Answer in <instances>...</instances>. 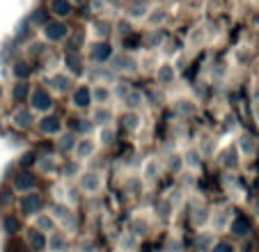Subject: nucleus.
<instances>
[{
    "mask_svg": "<svg viewBox=\"0 0 259 252\" xmlns=\"http://www.w3.org/2000/svg\"><path fill=\"white\" fill-rule=\"evenodd\" d=\"M211 252H234V247L227 241H215L213 245H211Z\"/></svg>",
    "mask_w": 259,
    "mask_h": 252,
    "instance_id": "cd10ccee",
    "label": "nucleus"
},
{
    "mask_svg": "<svg viewBox=\"0 0 259 252\" xmlns=\"http://www.w3.org/2000/svg\"><path fill=\"white\" fill-rule=\"evenodd\" d=\"M21 206H23L25 216H32L34 211H37V206H39V197H37V195H25V197L21 199Z\"/></svg>",
    "mask_w": 259,
    "mask_h": 252,
    "instance_id": "f8f14e48",
    "label": "nucleus"
},
{
    "mask_svg": "<svg viewBox=\"0 0 259 252\" xmlns=\"http://www.w3.org/2000/svg\"><path fill=\"white\" fill-rule=\"evenodd\" d=\"M28 243L34 247V250H39V247L46 245V238H44V234H41V232H34V229H30V232H28Z\"/></svg>",
    "mask_w": 259,
    "mask_h": 252,
    "instance_id": "6ab92c4d",
    "label": "nucleus"
},
{
    "mask_svg": "<svg viewBox=\"0 0 259 252\" xmlns=\"http://www.w3.org/2000/svg\"><path fill=\"white\" fill-rule=\"evenodd\" d=\"M67 34H69V28L62 21H51V23L44 25V37L51 39V41H62Z\"/></svg>",
    "mask_w": 259,
    "mask_h": 252,
    "instance_id": "f03ea898",
    "label": "nucleus"
},
{
    "mask_svg": "<svg viewBox=\"0 0 259 252\" xmlns=\"http://www.w3.org/2000/svg\"><path fill=\"white\" fill-rule=\"evenodd\" d=\"M110 55H113V51H110V46H108V44H97V46L92 49V58H94V60H99V62L108 60Z\"/></svg>",
    "mask_w": 259,
    "mask_h": 252,
    "instance_id": "dca6fc26",
    "label": "nucleus"
},
{
    "mask_svg": "<svg viewBox=\"0 0 259 252\" xmlns=\"http://www.w3.org/2000/svg\"><path fill=\"white\" fill-rule=\"evenodd\" d=\"M73 147H76V140H73V136H62L60 138V149L62 151H69V149H73Z\"/></svg>",
    "mask_w": 259,
    "mask_h": 252,
    "instance_id": "bb28decb",
    "label": "nucleus"
},
{
    "mask_svg": "<svg viewBox=\"0 0 259 252\" xmlns=\"http://www.w3.org/2000/svg\"><path fill=\"white\" fill-rule=\"evenodd\" d=\"M39 126H41V131H44V133H58L60 131L58 119H53V117H46V119H41Z\"/></svg>",
    "mask_w": 259,
    "mask_h": 252,
    "instance_id": "412c9836",
    "label": "nucleus"
},
{
    "mask_svg": "<svg viewBox=\"0 0 259 252\" xmlns=\"http://www.w3.org/2000/svg\"><path fill=\"white\" fill-rule=\"evenodd\" d=\"M158 175H161V163L149 160V163L145 165V179L147 181H154V179H158Z\"/></svg>",
    "mask_w": 259,
    "mask_h": 252,
    "instance_id": "a211bd4d",
    "label": "nucleus"
},
{
    "mask_svg": "<svg viewBox=\"0 0 259 252\" xmlns=\"http://www.w3.org/2000/svg\"><path fill=\"white\" fill-rule=\"evenodd\" d=\"M53 82H55L53 90H55L58 94H62V92H67V90H69V85H67L69 80H67L64 76H53Z\"/></svg>",
    "mask_w": 259,
    "mask_h": 252,
    "instance_id": "a878e982",
    "label": "nucleus"
},
{
    "mask_svg": "<svg viewBox=\"0 0 259 252\" xmlns=\"http://www.w3.org/2000/svg\"><path fill=\"white\" fill-rule=\"evenodd\" d=\"M124 126H126L128 131H138V129H140V117H138L136 112H133V115L128 112V115L124 117Z\"/></svg>",
    "mask_w": 259,
    "mask_h": 252,
    "instance_id": "393cba45",
    "label": "nucleus"
},
{
    "mask_svg": "<svg viewBox=\"0 0 259 252\" xmlns=\"http://www.w3.org/2000/svg\"><path fill=\"white\" fill-rule=\"evenodd\" d=\"M69 3H76V5H78V3H83V0H69Z\"/></svg>",
    "mask_w": 259,
    "mask_h": 252,
    "instance_id": "2f4dec72",
    "label": "nucleus"
},
{
    "mask_svg": "<svg viewBox=\"0 0 259 252\" xmlns=\"http://www.w3.org/2000/svg\"><path fill=\"white\" fill-rule=\"evenodd\" d=\"M37 227H39L41 234H51V232H55V220L46 214H39V218H37Z\"/></svg>",
    "mask_w": 259,
    "mask_h": 252,
    "instance_id": "2eb2a0df",
    "label": "nucleus"
},
{
    "mask_svg": "<svg viewBox=\"0 0 259 252\" xmlns=\"http://www.w3.org/2000/svg\"><path fill=\"white\" fill-rule=\"evenodd\" d=\"M34 177L32 175H19V179H16V190H21V193H28V190H32L34 188Z\"/></svg>",
    "mask_w": 259,
    "mask_h": 252,
    "instance_id": "4468645a",
    "label": "nucleus"
},
{
    "mask_svg": "<svg viewBox=\"0 0 259 252\" xmlns=\"http://www.w3.org/2000/svg\"><path fill=\"white\" fill-rule=\"evenodd\" d=\"M101 186H103V179H101V175H99V172H85V175L80 177V188H83L88 195L99 193V190H101Z\"/></svg>",
    "mask_w": 259,
    "mask_h": 252,
    "instance_id": "7ed1b4c3",
    "label": "nucleus"
},
{
    "mask_svg": "<svg viewBox=\"0 0 259 252\" xmlns=\"http://www.w3.org/2000/svg\"><path fill=\"white\" fill-rule=\"evenodd\" d=\"M158 21H163V12L158 10V14H154L152 19H149V23H158Z\"/></svg>",
    "mask_w": 259,
    "mask_h": 252,
    "instance_id": "c756f323",
    "label": "nucleus"
},
{
    "mask_svg": "<svg viewBox=\"0 0 259 252\" xmlns=\"http://www.w3.org/2000/svg\"><path fill=\"white\" fill-rule=\"evenodd\" d=\"M184 165L186 167H191V170H200V151L197 149H191L186 156H184Z\"/></svg>",
    "mask_w": 259,
    "mask_h": 252,
    "instance_id": "f3484780",
    "label": "nucleus"
},
{
    "mask_svg": "<svg viewBox=\"0 0 259 252\" xmlns=\"http://www.w3.org/2000/svg\"><path fill=\"white\" fill-rule=\"evenodd\" d=\"M97 151V142L92 138H83V140H76V147H73V154H76V160H85Z\"/></svg>",
    "mask_w": 259,
    "mask_h": 252,
    "instance_id": "20e7f679",
    "label": "nucleus"
},
{
    "mask_svg": "<svg viewBox=\"0 0 259 252\" xmlns=\"http://www.w3.org/2000/svg\"><path fill=\"white\" fill-rule=\"evenodd\" d=\"M46 245L53 252H64V247H67V236H64L62 232H51V236L46 238Z\"/></svg>",
    "mask_w": 259,
    "mask_h": 252,
    "instance_id": "0eeeda50",
    "label": "nucleus"
},
{
    "mask_svg": "<svg viewBox=\"0 0 259 252\" xmlns=\"http://www.w3.org/2000/svg\"><path fill=\"white\" fill-rule=\"evenodd\" d=\"M136 247H138V236H136V234L126 232L122 238H119V250H124V252H133Z\"/></svg>",
    "mask_w": 259,
    "mask_h": 252,
    "instance_id": "ddd939ff",
    "label": "nucleus"
},
{
    "mask_svg": "<svg viewBox=\"0 0 259 252\" xmlns=\"http://www.w3.org/2000/svg\"><path fill=\"white\" fill-rule=\"evenodd\" d=\"M106 3H108V5H117L119 0H106Z\"/></svg>",
    "mask_w": 259,
    "mask_h": 252,
    "instance_id": "7c9ffc66",
    "label": "nucleus"
},
{
    "mask_svg": "<svg viewBox=\"0 0 259 252\" xmlns=\"http://www.w3.org/2000/svg\"><path fill=\"white\" fill-rule=\"evenodd\" d=\"M99 140H101V145H110V142L115 140V131L113 126H101V131H99Z\"/></svg>",
    "mask_w": 259,
    "mask_h": 252,
    "instance_id": "aec40b11",
    "label": "nucleus"
},
{
    "mask_svg": "<svg viewBox=\"0 0 259 252\" xmlns=\"http://www.w3.org/2000/svg\"><path fill=\"white\" fill-rule=\"evenodd\" d=\"M14 124H16V126H23V129H25V126L32 124V115H30L28 110L16 112V115H14Z\"/></svg>",
    "mask_w": 259,
    "mask_h": 252,
    "instance_id": "b1692460",
    "label": "nucleus"
},
{
    "mask_svg": "<svg viewBox=\"0 0 259 252\" xmlns=\"http://www.w3.org/2000/svg\"><path fill=\"white\" fill-rule=\"evenodd\" d=\"M90 103H92V99H90V90L88 88H78L76 92H73V106L88 108Z\"/></svg>",
    "mask_w": 259,
    "mask_h": 252,
    "instance_id": "9b49d317",
    "label": "nucleus"
},
{
    "mask_svg": "<svg viewBox=\"0 0 259 252\" xmlns=\"http://www.w3.org/2000/svg\"><path fill=\"white\" fill-rule=\"evenodd\" d=\"M90 99H92V103H97V106H108V101L113 99V90L108 88V85H94V88L90 90Z\"/></svg>",
    "mask_w": 259,
    "mask_h": 252,
    "instance_id": "39448f33",
    "label": "nucleus"
},
{
    "mask_svg": "<svg viewBox=\"0 0 259 252\" xmlns=\"http://www.w3.org/2000/svg\"><path fill=\"white\" fill-rule=\"evenodd\" d=\"M124 103H126L131 110H136V108L142 106V94L138 92V90H124Z\"/></svg>",
    "mask_w": 259,
    "mask_h": 252,
    "instance_id": "1a4fd4ad",
    "label": "nucleus"
},
{
    "mask_svg": "<svg viewBox=\"0 0 259 252\" xmlns=\"http://www.w3.org/2000/svg\"><path fill=\"white\" fill-rule=\"evenodd\" d=\"M32 21H34V23H44V12L37 10V12H34V16H32Z\"/></svg>",
    "mask_w": 259,
    "mask_h": 252,
    "instance_id": "c85d7f7f",
    "label": "nucleus"
},
{
    "mask_svg": "<svg viewBox=\"0 0 259 252\" xmlns=\"http://www.w3.org/2000/svg\"><path fill=\"white\" fill-rule=\"evenodd\" d=\"M30 103H32V110H39V112H49L51 106H53V99H51V94L46 92L44 88L34 90L32 97H30Z\"/></svg>",
    "mask_w": 259,
    "mask_h": 252,
    "instance_id": "f257e3e1",
    "label": "nucleus"
},
{
    "mask_svg": "<svg viewBox=\"0 0 259 252\" xmlns=\"http://www.w3.org/2000/svg\"><path fill=\"white\" fill-rule=\"evenodd\" d=\"M239 149L243 151V154H248V156L254 154V140H252L250 136H243V138L239 140Z\"/></svg>",
    "mask_w": 259,
    "mask_h": 252,
    "instance_id": "5701e85b",
    "label": "nucleus"
},
{
    "mask_svg": "<svg viewBox=\"0 0 259 252\" xmlns=\"http://www.w3.org/2000/svg\"><path fill=\"white\" fill-rule=\"evenodd\" d=\"M136 69V60L128 55H113L110 58V71H133Z\"/></svg>",
    "mask_w": 259,
    "mask_h": 252,
    "instance_id": "423d86ee",
    "label": "nucleus"
},
{
    "mask_svg": "<svg viewBox=\"0 0 259 252\" xmlns=\"http://www.w3.org/2000/svg\"><path fill=\"white\" fill-rule=\"evenodd\" d=\"M113 119V112L108 110L106 106H99L97 110H94V115H92V121L94 124H99V126H108V121Z\"/></svg>",
    "mask_w": 259,
    "mask_h": 252,
    "instance_id": "9d476101",
    "label": "nucleus"
},
{
    "mask_svg": "<svg viewBox=\"0 0 259 252\" xmlns=\"http://www.w3.org/2000/svg\"><path fill=\"white\" fill-rule=\"evenodd\" d=\"M51 12L60 19H64V16L71 14V3L69 0H51Z\"/></svg>",
    "mask_w": 259,
    "mask_h": 252,
    "instance_id": "6e6552de",
    "label": "nucleus"
},
{
    "mask_svg": "<svg viewBox=\"0 0 259 252\" xmlns=\"http://www.w3.org/2000/svg\"><path fill=\"white\" fill-rule=\"evenodd\" d=\"M158 80L161 82H172L175 80V69H172L170 64H163V67L158 69Z\"/></svg>",
    "mask_w": 259,
    "mask_h": 252,
    "instance_id": "4be33fe9",
    "label": "nucleus"
}]
</instances>
